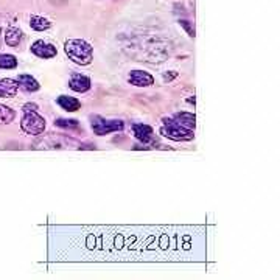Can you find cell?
I'll use <instances>...</instances> for the list:
<instances>
[{
    "label": "cell",
    "instance_id": "cell-1",
    "mask_svg": "<svg viewBox=\"0 0 280 280\" xmlns=\"http://www.w3.org/2000/svg\"><path fill=\"white\" fill-rule=\"evenodd\" d=\"M64 52L75 64L87 66L92 63L94 49L84 39H69L64 44Z\"/></svg>",
    "mask_w": 280,
    "mask_h": 280
},
{
    "label": "cell",
    "instance_id": "cell-2",
    "mask_svg": "<svg viewBox=\"0 0 280 280\" xmlns=\"http://www.w3.org/2000/svg\"><path fill=\"white\" fill-rule=\"evenodd\" d=\"M161 134L171 138V140H176V142H189V140H193V137H195L192 129H187V128L181 126L176 122V120L168 118V117L162 118Z\"/></svg>",
    "mask_w": 280,
    "mask_h": 280
},
{
    "label": "cell",
    "instance_id": "cell-3",
    "mask_svg": "<svg viewBox=\"0 0 280 280\" xmlns=\"http://www.w3.org/2000/svg\"><path fill=\"white\" fill-rule=\"evenodd\" d=\"M21 128L28 135H41L45 129V118L39 115L37 111H24Z\"/></svg>",
    "mask_w": 280,
    "mask_h": 280
},
{
    "label": "cell",
    "instance_id": "cell-4",
    "mask_svg": "<svg viewBox=\"0 0 280 280\" xmlns=\"http://www.w3.org/2000/svg\"><path fill=\"white\" fill-rule=\"evenodd\" d=\"M90 126L97 135H106L111 132L122 131L125 123L122 120H106L102 115H92L90 117Z\"/></svg>",
    "mask_w": 280,
    "mask_h": 280
},
{
    "label": "cell",
    "instance_id": "cell-5",
    "mask_svg": "<svg viewBox=\"0 0 280 280\" xmlns=\"http://www.w3.org/2000/svg\"><path fill=\"white\" fill-rule=\"evenodd\" d=\"M31 52L37 56V58H42V59H50L56 56V47L52 45L50 42H45L42 39L33 42L31 45Z\"/></svg>",
    "mask_w": 280,
    "mask_h": 280
},
{
    "label": "cell",
    "instance_id": "cell-6",
    "mask_svg": "<svg viewBox=\"0 0 280 280\" xmlns=\"http://www.w3.org/2000/svg\"><path fill=\"white\" fill-rule=\"evenodd\" d=\"M128 81L132 84V86H137V87H148L151 84H154V78L153 75H150L148 72H144V70H132L128 76Z\"/></svg>",
    "mask_w": 280,
    "mask_h": 280
},
{
    "label": "cell",
    "instance_id": "cell-7",
    "mask_svg": "<svg viewBox=\"0 0 280 280\" xmlns=\"http://www.w3.org/2000/svg\"><path fill=\"white\" fill-rule=\"evenodd\" d=\"M92 83H90V78L86 76V75H81V73H73L69 79V87L78 94H83V92H87L90 89Z\"/></svg>",
    "mask_w": 280,
    "mask_h": 280
},
{
    "label": "cell",
    "instance_id": "cell-8",
    "mask_svg": "<svg viewBox=\"0 0 280 280\" xmlns=\"http://www.w3.org/2000/svg\"><path fill=\"white\" fill-rule=\"evenodd\" d=\"M19 90V83L13 78L0 79V98H13Z\"/></svg>",
    "mask_w": 280,
    "mask_h": 280
},
{
    "label": "cell",
    "instance_id": "cell-9",
    "mask_svg": "<svg viewBox=\"0 0 280 280\" xmlns=\"http://www.w3.org/2000/svg\"><path fill=\"white\" fill-rule=\"evenodd\" d=\"M132 132L137 140H140L142 144H148L153 138V128L144 123H134L132 125Z\"/></svg>",
    "mask_w": 280,
    "mask_h": 280
},
{
    "label": "cell",
    "instance_id": "cell-10",
    "mask_svg": "<svg viewBox=\"0 0 280 280\" xmlns=\"http://www.w3.org/2000/svg\"><path fill=\"white\" fill-rule=\"evenodd\" d=\"M56 103L67 112H75V111H78L79 108H81V102H79V100H76L73 97H67V95L58 97Z\"/></svg>",
    "mask_w": 280,
    "mask_h": 280
},
{
    "label": "cell",
    "instance_id": "cell-11",
    "mask_svg": "<svg viewBox=\"0 0 280 280\" xmlns=\"http://www.w3.org/2000/svg\"><path fill=\"white\" fill-rule=\"evenodd\" d=\"M173 120H176V122L181 126H184L187 129H192V131L196 126V117L190 112H176L173 115Z\"/></svg>",
    "mask_w": 280,
    "mask_h": 280
},
{
    "label": "cell",
    "instance_id": "cell-12",
    "mask_svg": "<svg viewBox=\"0 0 280 280\" xmlns=\"http://www.w3.org/2000/svg\"><path fill=\"white\" fill-rule=\"evenodd\" d=\"M17 83H19V87H22L27 92H36L41 87V84L37 83V79L33 78L31 75H19Z\"/></svg>",
    "mask_w": 280,
    "mask_h": 280
},
{
    "label": "cell",
    "instance_id": "cell-13",
    "mask_svg": "<svg viewBox=\"0 0 280 280\" xmlns=\"http://www.w3.org/2000/svg\"><path fill=\"white\" fill-rule=\"evenodd\" d=\"M22 37H24V33L16 27H10L5 31V42L10 47H17L19 44H21Z\"/></svg>",
    "mask_w": 280,
    "mask_h": 280
},
{
    "label": "cell",
    "instance_id": "cell-14",
    "mask_svg": "<svg viewBox=\"0 0 280 280\" xmlns=\"http://www.w3.org/2000/svg\"><path fill=\"white\" fill-rule=\"evenodd\" d=\"M30 27L36 31H45L52 27L50 21L45 17H41V16H31L30 17Z\"/></svg>",
    "mask_w": 280,
    "mask_h": 280
},
{
    "label": "cell",
    "instance_id": "cell-15",
    "mask_svg": "<svg viewBox=\"0 0 280 280\" xmlns=\"http://www.w3.org/2000/svg\"><path fill=\"white\" fill-rule=\"evenodd\" d=\"M14 117H16V112L11 108H8L5 105H0V125L11 123L14 120Z\"/></svg>",
    "mask_w": 280,
    "mask_h": 280
},
{
    "label": "cell",
    "instance_id": "cell-16",
    "mask_svg": "<svg viewBox=\"0 0 280 280\" xmlns=\"http://www.w3.org/2000/svg\"><path fill=\"white\" fill-rule=\"evenodd\" d=\"M17 67V59L13 55L2 53L0 55V69H16Z\"/></svg>",
    "mask_w": 280,
    "mask_h": 280
},
{
    "label": "cell",
    "instance_id": "cell-17",
    "mask_svg": "<svg viewBox=\"0 0 280 280\" xmlns=\"http://www.w3.org/2000/svg\"><path fill=\"white\" fill-rule=\"evenodd\" d=\"M55 126L66 128V129H76V128H79V123L76 122V120H70V118H58V120H55Z\"/></svg>",
    "mask_w": 280,
    "mask_h": 280
},
{
    "label": "cell",
    "instance_id": "cell-18",
    "mask_svg": "<svg viewBox=\"0 0 280 280\" xmlns=\"http://www.w3.org/2000/svg\"><path fill=\"white\" fill-rule=\"evenodd\" d=\"M179 24H181V25L185 28V31H187V34H189L190 37H195V27H193L189 21H179Z\"/></svg>",
    "mask_w": 280,
    "mask_h": 280
},
{
    "label": "cell",
    "instance_id": "cell-19",
    "mask_svg": "<svg viewBox=\"0 0 280 280\" xmlns=\"http://www.w3.org/2000/svg\"><path fill=\"white\" fill-rule=\"evenodd\" d=\"M22 111H37V105L36 103H27V105H24Z\"/></svg>",
    "mask_w": 280,
    "mask_h": 280
},
{
    "label": "cell",
    "instance_id": "cell-20",
    "mask_svg": "<svg viewBox=\"0 0 280 280\" xmlns=\"http://www.w3.org/2000/svg\"><path fill=\"white\" fill-rule=\"evenodd\" d=\"M176 76H177V73L176 72H171V73H165L164 75V79H165V81H171V79L176 78Z\"/></svg>",
    "mask_w": 280,
    "mask_h": 280
},
{
    "label": "cell",
    "instance_id": "cell-21",
    "mask_svg": "<svg viewBox=\"0 0 280 280\" xmlns=\"http://www.w3.org/2000/svg\"><path fill=\"white\" fill-rule=\"evenodd\" d=\"M0 33H2V24H0Z\"/></svg>",
    "mask_w": 280,
    "mask_h": 280
}]
</instances>
